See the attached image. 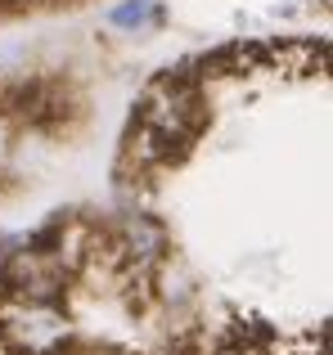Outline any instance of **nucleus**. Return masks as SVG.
Instances as JSON below:
<instances>
[{"label":"nucleus","instance_id":"f257e3e1","mask_svg":"<svg viewBox=\"0 0 333 355\" xmlns=\"http://www.w3.org/2000/svg\"><path fill=\"white\" fill-rule=\"evenodd\" d=\"M162 23H166L162 0H117L104 14V27H113V32H122V36H149V32H158Z\"/></svg>","mask_w":333,"mask_h":355}]
</instances>
